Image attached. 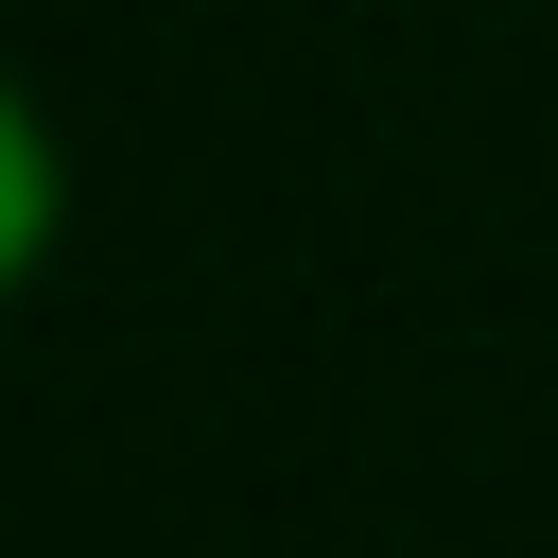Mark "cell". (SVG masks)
I'll list each match as a JSON object with an SVG mask.
<instances>
[{
    "label": "cell",
    "mask_w": 558,
    "mask_h": 558,
    "mask_svg": "<svg viewBox=\"0 0 558 558\" xmlns=\"http://www.w3.org/2000/svg\"><path fill=\"white\" fill-rule=\"evenodd\" d=\"M35 227H52V157H35V122L0 105V279L35 262Z\"/></svg>",
    "instance_id": "obj_1"
}]
</instances>
